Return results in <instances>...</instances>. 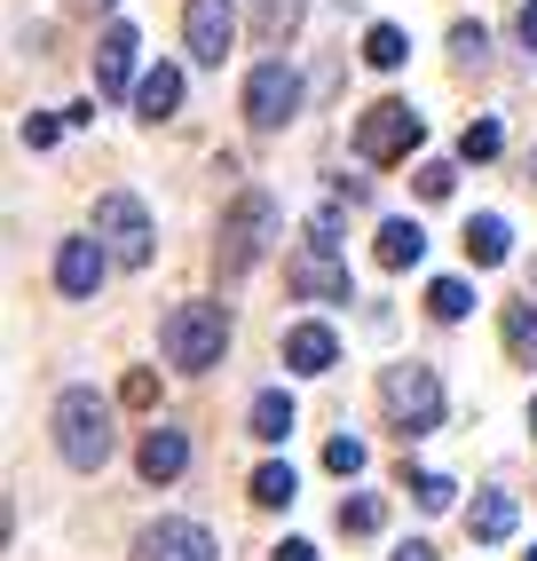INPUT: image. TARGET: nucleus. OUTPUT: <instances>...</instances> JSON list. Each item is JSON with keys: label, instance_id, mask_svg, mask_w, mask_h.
Here are the masks:
<instances>
[{"label": "nucleus", "instance_id": "obj_32", "mask_svg": "<svg viewBox=\"0 0 537 561\" xmlns=\"http://www.w3.org/2000/svg\"><path fill=\"white\" fill-rule=\"evenodd\" d=\"M119 396H127V403H159V380H150V371H127Z\"/></svg>", "mask_w": 537, "mask_h": 561}, {"label": "nucleus", "instance_id": "obj_29", "mask_svg": "<svg viewBox=\"0 0 537 561\" xmlns=\"http://www.w3.org/2000/svg\"><path fill=\"white\" fill-rule=\"evenodd\" d=\"M411 182H419V198H450V182H458V167H450V159H427V167H419Z\"/></svg>", "mask_w": 537, "mask_h": 561}, {"label": "nucleus", "instance_id": "obj_6", "mask_svg": "<svg viewBox=\"0 0 537 561\" xmlns=\"http://www.w3.org/2000/svg\"><path fill=\"white\" fill-rule=\"evenodd\" d=\"M419 135H427V119H419L411 103H372L356 119V159L364 167H396V159L419 151Z\"/></svg>", "mask_w": 537, "mask_h": 561}, {"label": "nucleus", "instance_id": "obj_35", "mask_svg": "<svg viewBox=\"0 0 537 561\" xmlns=\"http://www.w3.org/2000/svg\"><path fill=\"white\" fill-rule=\"evenodd\" d=\"M396 561H435V546H419V538H411V546H403Z\"/></svg>", "mask_w": 537, "mask_h": 561}, {"label": "nucleus", "instance_id": "obj_4", "mask_svg": "<svg viewBox=\"0 0 537 561\" xmlns=\"http://www.w3.org/2000/svg\"><path fill=\"white\" fill-rule=\"evenodd\" d=\"M379 396H388V420H396L403 443H419V435L443 427V380H435V364H388Z\"/></svg>", "mask_w": 537, "mask_h": 561}, {"label": "nucleus", "instance_id": "obj_16", "mask_svg": "<svg viewBox=\"0 0 537 561\" xmlns=\"http://www.w3.org/2000/svg\"><path fill=\"white\" fill-rule=\"evenodd\" d=\"M332 356H340L332 324H293V332H285V364H293V371H332Z\"/></svg>", "mask_w": 537, "mask_h": 561}, {"label": "nucleus", "instance_id": "obj_20", "mask_svg": "<svg viewBox=\"0 0 537 561\" xmlns=\"http://www.w3.org/2000/svg\"><path fill=\"white\" fill-rule=\"evenodd\" d=\"M498 332H506V356L514 364H537V301H506Z\"/></svg>", "mask_w": 537, "mask_h": 561}, {"label": "nucleus", "instance_id": "obj_15", "mask_svg": "<svg viewBox=\"0 0 537 561\" xmlns=\"http://www.w3.org/2000/svg\"><path fill=\"white\" fill-rule=\"evenodd\" d=\"M372 253H379V270H419V253H427V230L396 214V221H379V245H372Z\"/></svg>", "mask_w": 537, "mask_h": 561}, {"label": "nucleus", "instance_id": "obj_39", "mask_svg": "<svg viewBox=\"0 0 537 561\" xmlns=\"http://www.w3.org/2000/svg\"><path fill=\"white\" fill-rule=\"evenodd\" d=\"M529 174H537V159H529Z\"/></svg>", "mask_w": 537, "mask_h": 561}, {"label": "nucleus", "instance_id": "obj_22", "mask_svg": "<svg viewBox=\"0 0 537 561\" xmlns=\"http://www.w3.org/2000/svg\"><path fill=\"white\" fill-rule=\"evenodd\" d=\"M403 56H411L403 24H372V32H364V64H372V71H403Z\"/></svg>", "mask_w": 537, "mask_h": 561}, {"label": "nucleus", "instance_id": "obj_21", "mask_svg": "<svg viewBox=\"0 0 537 561\" xmlns=\"http://www.w3.org/2000/svg\"><path fill=\"white\" fill-rule=\"evenodd\" d=\"M300 24V0H253V41L261 48H285Z\"/></svg>", "mask_w": 537, "mask_h": 561}, {"label": "nucleus", "instance_id": "obj_13", "mask_svg": "<svg viewBox=\"0 0 537 561\" xmlns=\"http://www.w3.org/2000/svg\"><path fill=\"white\" fill-rule=\"evenodd\" d=\"M135 467H142V482H174V474L190 467V435H182V427H150L142 451H135Z\"/></svg>", "mask_w": 537, "mask_h": 561}, {"label": "nucleus", "instance_id": "obj_11", "mask_svg": "<svg viewBox=\"0 0 537 561\" xmlns=\"http://www.w3.org/2000/svg\"><path fill=\"white\" fill-rule=\"evenodd\" d=\"M95 285H103V245L95 238H64L56 245V293L64 301H88Z\"/></svg>", "mask_w": 537, "mask_h": 561}, {"label": "nucleus", "instance_id": "obj_3", "mask_svg": "<svg viewBox=\"0 0 537 561\" xmlns=\"http://www.w3.org/2000/svg\"><path fill=\"white\" fill-rule=\"evenodd\" d=\"M268 238H277V198H268V191H238L229 214H221V245H214L221 277H245L253 261L268 253Z\"/></svg>", "mask_w": 537, "mask_h": 561}, {"label": "nucleus", "instance_id": "obj_25", "mask_svg": "<svg viewBox=\"0 0 537 561\" xmlns=\"http://www.w3.org/2000/svg\"><path fill=\"white\" fill-rule=\"evenodd\" d=\"M427 309H435L443 324H458V317L475 309V293H467V277H435V285H427Z\"/></svg>", "mask_w": 537, "mask_h": 561}, {"label": "nucleus", "instance_id": "obj_19", "mask_svg": "<svg viewBox=\"0 0 537 561\" xmlns=\"http://www.w3.org/2000/svg\"><path fill=\"white\" fill-rule=\"evenodd\" d=\"M293 420H300V411H293V396H285V388H261V396H253V435H261V443H285V435H293Z\"/></svg>", "mask_w": 537, "mask_h": 561}, {"label": "nucleus", "instance_id": "obj_38", "mask_svg": "<svg viewBox=\"0 0 537 561\" xmlns=\"http://www.w3.org/2000/svg\"><path fill=\"white\" fill-rule=\"evenodd\" d=\"M522 561H537V553H522Z\"/></svg>", "mask_w": 537, "mask_h": 561}, {"label": "nucleus", "instance_id": "obj_12", "mask_svg": "<svg viewBox=\"0 0 537 561\" xmlns=\"http://www.w3.org/2000/svg\"><path fill=\"white\" fill-rule=\"evenodd\" d=\"M214 530L198 522H159V530H142V561H214Z\"/></svg>", "mask_w": 537, "mask_h": 561}, {"label": "nucleus", "instance_id": "obj_1", "mask_svg": "<svg viewBox=\"0 0 537 561\" xmlns=\"http://www.w3.org/2000/svg\"><path fill=\"white\" fill-rule=\"evenodd\" d=\"M56 451H64V467H80V474H95L111 451H119L111 403H103L95 388H64V396H56Z\"/></svg>", "mask_w": 537, "mask_h": 561}, {"label": "nucleus", "instance_id": "obj_5", "mask_svg": "<svg viewBox=\"0 0 537 561\" xmlns=\"http://www.w3.org/2000/svg\"><path fill=\"white\" fill-rule=\"evenodd\" d=\"M95 238H103L111 261L142 270V261H150V238H159V230H150V206H142L135 191H103V198H95Z\"/></svg>", "mask_w": 537, "mask_h": 561}, {"label": "nucleus", "instance_id": "obj_37", "mask_svg": "<svg viewBox=\"0 0 537 561\" xmlns=\"http://www.w3.org/2000/svg\"><path fill=\"white\" fill-rule=\"evenodd\" d=\"M529 427H537V403H529Z\"/></svg>", "mask_w": 537, "mask_h": 561}, {"label": "nucleus", "instance_id": "obj_18", "mask_svg": "<svg viewBox=\"0 0 537 561\" xmlns=\"http://www.w3.org/2000/svg\"><path fill=\"white\" fill-rule=\"evenodd\" d=\"M506 253H514L506 221H498V214H475V221H467V261H475V270H498Z\"/></svg>", "mask_w": 537, "mask_h": 561}, {"label": "nucleus", "instance_id": "obj_30", "mask_svg": "<svg viewBox=\"0 0 537 561\" xmlns=\"http://www.w3.org/2000/svg\"><path fill=\"white\" fill-rule=\"evenodd\" d=\"M56 135H64V119H48V111H32V119H24V151H56Z\"/></svg>", "mask_w": 537, "mask_h": 561}, {"label": "nucleus", "instance_id": "obj_9", "mask_svg": "<svg viewBox=\"0 0 537 561\" xmlns=\"http://www.w3.org/2000/svg\"><path fill=\"white\" fill-rule=\"evenodd\" d=\"M182 41H190V64H221L238 48V0H190L182 9Z\"/></svg>", "mask_w": 537, "mask_h": 561}, {"label": "nucleus", "instance_id": "obj_27", "mask_svg": "<svg viewBox=\"0 0 537 561\" xmlns=\"http://www.w3.org/2000/svg\"><path fill=\"white\" fill-rule=\"evenodd\" d=\"M403 491H411L419 506H427V514H443V506H450V491H458V482H450V474H427V467H419V474L403 467Z\"/></svg>", "mask_w": 537, "mask_h": 561}, {"label": "nucleus", "instance_id": "obj_17", "mask_svg": "<svg viewBox=\"0 0 537 561\" xmlns=\"http://www.w3.org/2000/svg\"><path fill=\"white\" fill-rule=\"evenodd\" d=\"M467 530H475L482 546H506V538H514V499H506V491H475Z\"/></svg>", "mask_w": 537, "mask_h": 561}, {"label": "nucleus", "instance_id": "obj_14", "mask_svg": "<svg viewBox=\"0 0 537 561\" xmlns=\"http://www.w3.org/2000/svg\"><path fill=\"white\" fill-rule=\"evenodd\" d=\"M135 111H142L150 127L174 119V111H182V71H174V64H150L142 80H135Z\"/></svg>", "mask_w": 537, "mask_h": 561}, {"label": "nucleus", "instance_id": "obj_2", "mask_svg": "<svg viewBox=\"0 0 537 561\" xmlns=\"http://www.w3.org/2000/svg\"><path fill=\"white\" fill-rule=\"evenodd\" d=\"M159 348H167V364H182V371H214L221 348H229L221 301H174V309L159 317Z\"/></svg>", "mask_w": 537, "mask_h": 561}, {"label": "nucleus", "instance_id": "obj_26", "mask_svg": "<svg viewBox=\"0 0 537 561\" xmlns=\"http://www.w3.org/2000/svg\"><path fill=\"white\" fill-rule=\"evenodd\" d=\"M379 522H388V506H379L372 491H356V499H340V530H349V538H372Z\"/></svg>", "mask_w": 537, "mask_h": 561}, {"label": "nucleus", "instance_id": "obj_28", "mask_svg": "<svg viewBox=\"0 0 537 561\" xmlns=\"http://www.w3.org/2000/svg\"><path fill=\"white\" fill-rule=\"evenodd\" d=\"M364 459H372V451H364L356 435H332V443H324V467H332V474H364Z\"/></svg>", "mask_w": 537, "mask_h": 561}, {"label": "nucleus", "instance_id": "obj_36", "mask_svg": "<svg viewBox=\"0 0 537 561\" xmlns=\"http://www.w3.org/2000/svg\"><path fill=\"white\" fill-rule=\"evenodd\" d=\"M71 9H80V16H95V9H111V0H71Z\"/></svg>", "mask_w": 537, "mask_h": 561}, {"label": "nucleus", "instance_id": "obj_34", "mask_svg": "<svg viewBox=\"0 0 537 561\" xmlns=\"http://www.w3.org/2000/svg\"><path fill=\"white\" fill-rule=\"evenodd\" d=\"M277 561H317V546H309V538H285V546H277Z\"/></svg>", "mask_w": 537, "mask_h": 561}, {"label": "nucleus", "instance_id": "obj_7", "mask_svg": "<svg viewBox=\"0 0 537 561\" xmlns=\"http://www.w3.org/2000/svg\"><path fill=\"white\" fill-rule=\"evenodd\" d=\"M300 111V71L285 64V56H268V64H253V80H245V119L261 127V135H277L285 119Z\"/></svg>", "mask_w": 537, "mask_h": 561}, {"label": "nucleus", "instance_id": "obj_23", "mask_svg": "<svg viewBox=\"0 0 537 561\" xmlns=\"http://www.w3.org/2000/svg\"><path fill=\"white\" fill-rule=\"evenodd\" d=\"M293 491H300V474H293L285 459H268V467L253 474V506H293Z\"/></svg>", "mask_w": 537, "mask_h": 561}, {"label": "nucleus", "instance_id": "obj_10", "mask_svg": "<svg viewBox=\"0 0 537 561\" xmlns=\"http://www.w3.org/2000/svg\"><path fill=\"white\" fill-rule=\"evenodd\" d=\"M135 24H103L95 41V95H135Z\"/></svg>", "mask_w": 537, "mask_h": 561}, {"label": "nucleus", "instance_id": "obj_33", "mask_svg": "<svg viewBox=\"0 0 537 561\" xmlns=\"http://www.w3.org/2000/svg\"><path fill=\"white\" fill-rule=\"evenodd\" d=\"M514 32H522V48L537 56V0H522V16H514Z\"/></svg>", "mask_w": 537, "mask_h": 561}, {"label": "nucleus", "instance_id": "obj_31", "mask_svg": "<svg viewBox=\"0 0 537 561\" xmlns=\"http://www.w3.org/2000/svg\"><path fill=\"white\" fill-rule=\"evenodd\" d=\"M450 48L467 56V64H482V48H490V32H482V24H450Z\"/></svg>", "mask_w": 537, "mask_h": 561}, {"label": "nucleus", "instance_id": "obj_24", "mask_svg": "<svg viewBox=\"0 0 537 561\" xmlns=\"http://www.w3.org/2000/svg\"><path fill=\"white\" fill-rule=\"evenodd\" d=\"M498 151H506V127H498V119H467V135H458V159H498Z\"/></svg>", "mask_w": 537, "mask_h": 561}, {"label": "nucleus", "instance_id": "obj_8", "mask_svg": "<svg viewBox=\"0 0 537 561\" xmlns=\"http://www.w3.org/2000/svg\"><path fill=\"white\" fill-rule=\"evenodd\" d=\"M285 285L300 293V301H356L349 293V261H340L332 245H293V261H285Z\"/></svg>", "mask_w": 537, "mask_h": 561}]
</instances>
